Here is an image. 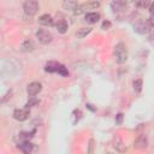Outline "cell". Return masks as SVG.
I'll list each match as a JSON object with an SVG mask.
<instances>
[{"label": "cell", "instance_id": "obj_11", "mask_svg": "<svg viewBox=\"0 0 154 154\" xmlns=\"http://www.w3.org/2000/svg\"><path fill=\"white\" fill-rule=\"evenodd\" d=\"M125 6H126V2H125V1L116 0V1H112V2H111V8H112L114 12H118V11L124 10Z\"/></svg>", "mask_w": 154, "mask_h": 154}, {"label": "cell", "instance_id": "obj_4", "mask_svg": "<svg viewBox=\"0 0 154 154\" xmlns=\"http://www.w3.org/2000/svg\"><path fill=\"white\" fill-rule=\"evenodd\" d=\"M134 30L137 31L138 34H147L150 30V24L148 22H144V20L140 19L134 24Z\"/></svg>", "mask_w": 154, "mask_h": 154}, {"label": "cell", "instance_id": "obj_9", "mask_svg": "<svg viewBox=\"0 0 154 154\" xmlns=\"http://www.w3.org/2000/svg\"><path fill=\"white\" fill-rule=\"evenodd\" d=\"M78 6H79L78 2L72 1V0H65V1L63 2V8H64V10H67V11H73V12H75Z\"/></svg>", "mask_w": 154, "mask_h": 154}, {"label": "cell", "instance_id": "obj_20", "mask_svg": "<svg viewBox=\"0 0 154 154\" xmlns=\"http://www.w3.org/2000/svg\"><path fill=\"white\" fill-rule=\"evenodd\" d=\"M132 85H134V90L136 93H140L141 89H142V81L141 79H136V81H134Z\"/></svg>", "mask_w": 154, "mask_h": 154}, {"label": "cell", "instance_id": "obj_8", "mask_svg": "<svg viewBox=\"0 0 154 154\" xmlns=\"http://www.w3.org/2000/svg\"><path fill=\"white\" fill-rule=\"evenodd\" d=\"M18 148L23 152V154H30L34 149V144L31 142H23V143H19L18 144Z\"/></svg>", "mask_w": 154, "mask_h": 154}, {"label": "cell", "instance_id": "obj_26", "mask_svg": "<svg viewBox=\"0 0 154 154\" xmlns=\"http://www.w3.org/2000/svg\"><path fill=\"white\" fill-rule=\"evenodd\" d=\"M108 154H113V153H108Z\"/></svg>", "mask_w": 154, "mask_h": 154}, {"label": "cell", "instance_id": "obj_5", "mask_svg": "<svg viewBox=\"0 0 154 154\" xmlns=\"http://www.w3.org/2000/svg\"><path fill=\"white\" fill-rule=\"evenodd\" d=\"M41 90H42V85H41L40 82H31V83L28 85V88H26V93H28V95H29L30 97H34V96L37 95Z\"/></svg>", "mask_w": 154, "mask_h": 154}, {"label": "cell", "instance_id": "obj_12", "mask_svg": "<svg viewBox=\"0 0 154 154\" xmlns=\"http://www.w3.org/2000/svg\"><path fill=\"white\" fill-rule=\"evenodd\" d=\"M99 19H100V14L96 13V12H89V13L85 14V20H87L88 23H90V24L96 23Z\"/></svg>", "mask_w": 154, "mask_h": 154}, {"label": "cell", "instance_id": "obj_14", "mask_svg": "<svg viewBox=\"0 0 154 154\" xmlns=\"http://www.w3.org/2000/svg\"><path fill=\"white\" fill-rule=\"evenodd\" d=\"M32 49H34V43L30 40H25L20 46V51L22 52H31Z\"/></svg>", "mask_w": 154, "mask_h": 154}, {"label": "cell", "instance_id": "obj_17", "mask_svg": "<svg viewBox=\"0 0 154 154\" xmlns=\"http://www.w3.org/2000/svg\"><path fill=\"white\" fill-rule=\"evenodd\" d=\"M113 146H114V148H116L118 152H122V153H123V152H125V150H126V146L122 142V140H120V138H116V141H114V144H113Z\"/></svg>", "mask_w": 154, "mask_h": 154}, {"label": "cell", "instance_id": "obj_13", "mask_svg": "<svg viewBox=\"0 0 154 154\" xmlns=\"http://www.w3.org/2000/svg\"><path fill=\"white\" fill-rule=\"evenodd\" d=\"M55 28H57V30H58L60 34H65V32L67 31V29H69V25H67V23H66L64 19H61V20H59V22L55 24Z\"/></svg>", "mask_w": 154, "mask_h": 154}, {"label": "cell", "instance_id": "obj_1", "mask_svg": "<svg viewBox=\"0 0 154 154\" xmlns=\"http://www.w3.org/2000/svg\"><path fill=\"white\" fill-rule=\"evenodd\" d=\"M114 59L118 64H124L128 59V51L124 43H118L114 47Z\"/></svg>", "mask_w": 154, "mask_h": 154}, {"label": "cell", "instance_id": "obj_18", "mask_svg": "<svg viewBox=\"0 0 154 154\" xmlns=\"http://www.w3.org/2000/svg\"><path fill=\"white\" fill-rule=\"evenodd\" d=\"M90 31H91V28H81V29H78V31L76 32V35H77V37L83 38L88 34H90Z\"/></svg>", "mask_w": 154, "mask_h": 154}, {"label": "cell", "instance_id": "obj_6", "mask_svg": "<svg viewBox=\"0 0 154 154\" xmlns=\"http://www.w3.org/2000/svg\"><path fill=\"white\" fill-rule=\"evenodd\" d=\"M30 116V112L28 108H19V109H16L13 112V118L18 122H24L29 118Z\"/></svg>", "mask_w": 154, "mask_h": 154}, {"label": "cell", "instance_id": "obj_15", "mask_svg": "<svg viewBox=\"0 0 154 154\" xmlns=\"http://www.w3.org/2000/svg\"><path fill=\"white\" fill-rule=\"evenodd\" d=\"M58 66H59V63L49 61L48 64H46V66H45V71H46V72H49V73H52V72H57Z\"/></svg>", "mask_w": 154, "mask_h": 154}, {"label": "cell", "instance_id": "obj_16", "mask_svg": "<svg viewBox=\"0 0 154 154\" xmlns=\"http://www.w3.org/2000/svg\"><path fill=\"white\" fill-rule=\"evenodd\" d=\"M32 134L34 132H20L18 135V140H19V143H23V142H28L31 137H32ZM18 143V144H19Z\"/></svg>", "mask_w": 154, "mask_h": 154}, {"label": "cell", "instance_id": "obj_24", "mask_svg": "<svg viewBox=\"0 0 154 154\" xmlns=\"http://www.w3.org/2000/svg\"><path fill=\"white\" fill-rule=\"evenodd\" d=\"M149 13H150V16H154V2H152L149 6Z\"/></svg>", "mask_w": 154, "mask_h": 154}, {"label": "cell", "instance_id": "obj_19", "mask_svg": "<svg viewBox=\"0 0 154 154\" xmlns=\"http://www.w3.org/2000/svg\"><path fill=\"white\" fill-rule=\"evenodd\" d=\"M40 103V100L38 99H36V97H30L29 99V101L25 103V108H30V107H32V106H36V105H38Z\"/></svg>", "mask_w": 154, "mask_h": 154}, {"label": "cell", "instance_id": "obj_23", "mask_svg": "<svg viewBox=\"0 0 154 154\" xmlns=\"http://www.w3.org/2000/svg\"><path fill=\"white\" fill-rule=\"evenodd\" d=\"M109 26H111V23H109V22H106V20H105V22L102 23V29L106 30V29H108Z\"/></svg>", "mask_w": 154, "mask_h": 154}, {"label": "cell", "instance_id": "obj_10", "mask_svg": "<svg viewBox=\"0 0 154 154\" xmlns=\"http://www.w3.org/2000/svg\"><path fill=\"white\" fill-rule=\"evenodd\" d=\"M38 23H40L41 25L49 26V25H52V24H53V18H52V16H51V14L45 13V14H42V16L38 18Z\"/></svg>", "mask_w": 154, "mask_h": 154}, {"label": "cell", "instance_id": "obj_25", "mask_svg": "<svg viewBox=\"0 0 154 154\" xmlns=\"http://www.w3.org/2000/svg\"><path fill=\"white\" fill-rule=\"evenodd\" d=\"M122 118H123V114H122V113H119V114L117 116V123H118V124H120V123H122Z\"/></svg>", "mask_w": 154, "mask_h": 154}, {"label": "cell", "instance_id": "obj_7", "mask_svg": "<svg viewBox=\"0 0 154 154\" xmlns=\"http://www.w3.org/2000/svg\"><path fill=\"white\" fill-rule=\"evenodd\" d=\"M147 144H148L147 137H146L144 135H140V136L137 137V140L135 141L134 147H135L136 149H143V148H146V147H147Z\"/></svg>", "mask_w": 154, "mask_h": 154}, {"label": "cell", "instance_id": "obj_3", "mask_svg": "<svg viewBox=\"0 0 154 154\" xmlns=\"http://www.w3.org/2000/svg\"><path fill=\"white\" fill-rule=\"evenodd\" d=\"M36 38L38 40V42L40 43H42V45H48V43H51L52 42V34L48 31V30H45V29H40V30H37L36 31Z\"/></svg>", "mask_w": 154, "mask_h": 154}, {"label": "cell", "instance_id": "obj_21", "mask_svg": "<svg viewBox=\"0 0 154 154\" xmlns=\"http://www.w3.org/2000/svg\"><path fill=\"white\" fill-rule=\"evenodd\" d=\"M57 72H58L59 75H61V76H67V75H69V71H67V69H66L64 65H61V64H59Z\"/></svg>", "mask_w": 154, "mask_h": 154}, {"label": "cell", "instance_id": "obj_2", "mask_svg": "<svg viewBox=\"0 0 154 154\" xmlns=\"http://www.w3.org/2000/svg\"><path fill=\"white\" fill-rule=\"evenodd\" d=\"M23 10L26 16H34L38 11V2L35 0H28L23 4Z\"/></svg>", "mask_w": 154, "mask_h": 154}, {"label": "cell", "instance_id": "obj_22", "mask_svg": "<svg viewBox=\"0 0 154 154\" xmlns=\"http://www.w3.org/2000/svg\"><path fill=\"white\" fill-rule=\"evenodd\" d=\"M150 4H152V2H148V1H138V2H136V6H140V7H148V8H149Z\"/></svg>", "mask_w": 154, "mask_h": 154}]
</instances>
